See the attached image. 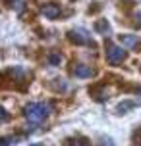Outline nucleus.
Here are the masks:
<instances>
[{"instance_id":"obj_1","label":"nucleus","mask_w":141,"mask_h":146,"mask_svg":"<svg viewBox=\"0 0 141 146\" xmlns=\"http://www.w3.org/2000/svg\"><path fill=\"white\" fill-rule=\"evenodd\" d=\"M23 113H25V117L29 119L31 123H41L50 113V104L48 102H31L25 106Z\"/></svg>"},{"instance_id":"obj_2","label":"nucleus","mask_w":141,"mask_h":146,"mask_svg":"<svg viewBox=\"0 0 141 146\" xmlns=\"http://www.w3.org/2000/svg\"><path fill=\"white\" fill-rule=\"evenodd\" d=\"M128 52L124 46H116V44H110L108 48H106V62L112 64V66H116V64H122L124 60H126Z\"/></svg>"},{"instance_id":"obj_3","label":"nucleus","mask_w":141,"mask_h":146,"mask_svg":"<svg viewBox=\"0 0 141 146\" xmlns=\"http://www.w3.org/2000/svg\"><path fill=\"white\" fill-rule=\"evenodd\" d=\"M68 38H70L74 44H93L91 35L85 29H72L70 33H68Z\"/></svg>"},{"instance_id":"obj_4","label":"nucleus","mask_w":141,"mask_h":146,"mask_svg":"<svg viewBox=\"0 0 141 146\" xmlns=\"http://www.w3.org/2000/svg\"><path fill=\"white\" fill-rule=\"evenodd\" d=\"M74 75L75 77H79V79H85V77H93L95 75V69L89 66H83V64H77L74 67Z\"/></svg>"},{"instance_id":"obj_5","label":"nucleus","mask_w":141,"mask_h":146,"mask_svg":"<svg viewBox=\"0 0 141 146\" xmlns=\"http://www.w3.org/2000/svg\"><path fill=\"white\" fill-rule=\"evenodd\" d=\"M41 12H43V15H45L46 19H56L60 15V6L58 4H45Z\"/></svg>"},{"instance_id":"obj_6","label":"nucleus","mask_w":141,"mask_h":146,"mask_svg":"<svg viewBox=\"0 0 141 146\" xmlns=\"http://www.w3.org/2000/svg\"><path fill=\"white\" fill-rule=\"evenodd\" d=\"M118 40L120 44L124 46V48H134V46H137V35H118Z\"/></svg>"},{"instance_id":"obj_7","label":"nucleus","mask_w":141,"mask_h":146,"mask_svg":"<svg viewBox=\"0 0 141 146\" xmlns=\"http://www.w3.org/2000/svg\"><path fill=\"white\" fill-rule=\"evenodd\" d=\"M64 146H91V142L85 137H72L64 140Z\"/></svg>"},{"instance_id":"obj_8","label":"nucleus","mask_w":141,"mask_h":146,"mask_svg":"<svg viewBox=\"0 0 141 146\" xmlns=\"http://www.w3.org/2000/svg\"><path fill=\"white\" fill-rule=\"evenodd\" d=\"M95 31H97V33H101V35H106V33L110 31V25H108L106 19H99V21L95 23Z\"/></svg>"},{"instance_id":"obj_9","label":"nucleus","mask_w":141,"mask_h":146,"mask_svg":"<svg viewBox=\"0 0 141 146\" xmlns=\"http://www.w3.org/2000/svg\"><path fill=\"white\" fill-rule=\"evenodd\" d=\"M60 62H62L60 54H48V64L50 66H60Z\"/></svg>"},{"instance_id":"obj_10","label":"nucleus","mask_w":141,"mask_h":146,"mask_svg":"<svg viewBox=\"0 0 141 146\" xmlns=\"http://www.w3.org/2000/svg\"><path fill=\"white\" fill-rule=\"evenodd\" d=\"M134 106H135V102H124V104H120V106H118V111H120V113H126V110L134 108Z\"/></svg>"},{"instance_id":"obj_11","label":"nucleus","mask_w":141,"mask_h":146,"mask_svg":"<svg viewBox=\"0 0 141 146\" xmlns=\"http://www.w3.org/2000/svg\"><path fill=\"white\" fill-rule=\"evenodd\" d=\"M6 119H8V111H6V110H2V121H6Z\"/></svg>"},{"instance_id":"obj_12","label":"nucleus","mask_w":141,"mask_h":146,"mask_svg":"<svg viewBox=\"0 0 141 146\" xmlns=\"http://www.w3.org/2000/svg\"><path fill=\"white\" fill-rule=\"evenodd\" d=\"M134 146H141V144H134Z\"/></svg>"}]
</instances>
